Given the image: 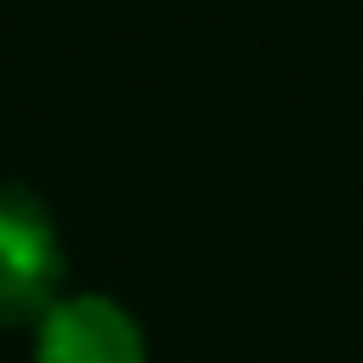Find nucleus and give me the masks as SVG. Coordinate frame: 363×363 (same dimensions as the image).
I'll return each mask as SVG.
<instances>
[{"mask_svg":"<svg viewBox=\"0 0 363 363\" xmlns=\"http://www.w3.org/2000/svg\"><path fill=\"white\" fill-rule=\"evenodd\" d=\"M68 244L57 210L28 182H0V323H40L62 295Z\"/></svg>","mask_w":363,"mask_h":363,"instance_id":"obj_1","label":"nucleus"},{"mask_svg":"<svg viewBox=\"0 0 363 363\" xmlns=\"http://www.w3.org/2000/svg\"><path fill=\"white\" fill-rule=\"evenodd\" d=\"M34 363H147V329L108 289H62L34 323Z\"/></svg>","mask_w":363,"mask_h":363,"instance_id":"obj_2","label":"nucleus"}]
</instances>
